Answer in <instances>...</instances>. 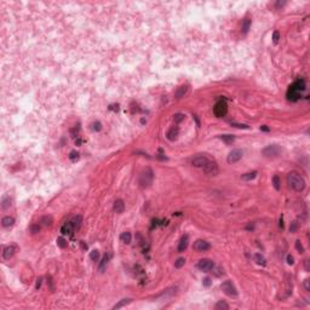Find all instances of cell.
<instances>
[{
    "mask_svg": "<svg viewBox=\"0 0 310 310\" xmlns=\"http://www.w3.org/2000/svg\"><path fill=\"white\" fill-rule=\"evenodd\" d=\"M40 224L44 225V227H49V225H51L52 224V218L51 217H49V216H45V217H42L40 219Z\"/></svg>",
    "mask_w": 310,
    "mask_h": 310,
    "instance_id": "cell-24",
    "label": "cell"
},
{
    "mask_svg": "<svg viewBox=\"0 0 310 310\" xmlns=\"http://www.w3.org/2000/svg\"><path fill=\"white\" fill-rule=\"evenodd\" d=\"M93 130L94 131H101V130H102V124H101L99 121L93 122Z\"/></svg>",
    "mask_w": 310,
    "mask_h": 310,
    "instance_id": "cell-38",
    "label": "cell"
},
{
    "mask_svg": "<svg viewBox=\"0 0 310 310\" xmlns=\"http://www.w3.org/2000/svg\"><path fill=\"white\" fill-rule=\"evenodd\" d=\"M193 247H194V250H196V251L205 252V251H208L211 248V245L208 244L207 241H205V240H196V241L194 242Z\"/></svg>",
    "mask_w": 310,
    "mask_h": 310,
    "instance_id": "cell-9",
    "label": "cell"
},
{
    "mask_svg": "<svg viewBox=\"0 0 310 310\" xmlns=\"http://www.w3.org/2000/svg\"><path fill=\"white\" fill-rule=\"evenodd\" d=\"M202 283H204V286H205V287H210V286H211V283H212V281H211L210 277H205L204 281H202Z\"/></svg>",
    "mask_w": 310,
    "mask_h": 310,
    "instance_id": "cell-39",
    "label": "cell"
},
{
    "mask_svg": "<svg viewBox=\"0 0 310 310\" xmlns=\"http://www.w3.org/2000/svg\"><path fill=\"white\" fill-rule=\"evenodd\" d=\"M231 126H234V127H237V129H246V130H248V129H250V126H248V125H245V124L231 122Z\"/></svg>",
    "mask_w": 310,
    "mask_h": 310,
    "instance_id": "cell-36",
    "label": "cell"
},
{
    "mask_svg": "<svg viewBox=\"0 0 310 310\" xmlns=\"http://www.w3.org/2000/svg\"><path fill=\"white\" fill-rule=\"evenodd\" d=\"M131 240H132V236H131V234L129 231H125V233H122L121 235H120V241L124 242V244H130Z\"/></svg>",
    "mask_w": 310,
    "mask_h": 310,
    "instance_id": "cell-19",
    "label": "cell"
},
{
    "mask_svg": "<svg viewBox=\"0 0 310 310\" xmlns=\"http://www.w3.org/2000/svg\"><path fill=\"white\" fill-rule=\"evenodd\" d=\"M113 210H114V212H116V213H122L124 210H125L124 201L121 199L115 200V202H114V206H113Z\"/></svg>",
    "mask_w": 310,
    "mask_h": 310,
    "instance_id": "cell-13",
    "label": "cell"
},
{
    "mask_svg": "<svg viewBox=\"0 0 310 310\" xmlns=\"http://www.w3.org/2000/svg\"><path fill=\"white\" fill-rule=\"evenodd\" d=\"M250 27H251V20L250 18H245L244 22H242V27H241L242 34H247L248 30H250Z\"/></svg>",
    "mask_w": 310,
    "mask_h": 310,
    "instance_id": "cell-17",
    "label": "cell"
},
{
    "mask_svg": "<svg viewBox=\"0 0 310 310\" xmlns=\"http://www.w3.org/2000/svg\"><path fill=\"white\" fill-rule=\"evenodd\" d=\"M222 291L227 294V296H230V297H236L237 296V291L235 288V286H234V283L231 281H225L222 283Z\"/></svg>",
    "mask_w": 310,
    "mask_h": 310,
    "instance_id": "cell-6",
    "label": "cell"
},
{
    "mask_svg": "<svg viewBox=\"0 0 310 310\" xmlns=\"http://www.w3.org/2000/svg\"><path fill=\"white\" fill-rule=\"evenodd\" d=\"M202 171H204L205 173L210 175V176H216L218 173V166H217V164L214 162L213 160H210V162H208L207 165L204 168H202Z\"/></svg>",
    "mask_w": 310,
    "mask_h": 310,
    "instance_id": "cell-8",
    "label": "cell"
},
{
    "mask_svg": "<svg viewBox=\"0 0 310 310\" xmlns=\"http://www.w3.org/2000/svg\"><path fill=\"white\" fill-rule=\"evenodd\" d=\"M188 92V86H181V87H178V90L176 91V98H182V97H184V94Z\"/></svg>",
    "mask_w": 310,
    "mask_h": 310,
    "instance_id": "cell-18",
    "label": "cell"
},
{
    "mask_svg": "<svg viewBox=\"0 0 310 310\" xmlns=\"http://www.w3.org/2000/svg\"><path fill=\"white\" fill-rule=\"evenodd\" d=\"M184 264H185V259L184 258H178L177 261L175 262V267L177 269H181L182 267H184Z\"/></svg>",
    "mask_w": 310,
    "mask_h": 310,
    "instance_id": "cell-29",
    "label": "cell"
},
{
    "mask_svg": "<svg viewBox=\"0 0 310 310\" xmlns=\"http://www.w3.org/2000/svg\"><path fill=\"white\" fill-rule=\"evenodd\" d=\"M90 258L92 259L93 262H98V258H99V253L97 250H93L90 252Z\"/></svg>",
    "mask_w": 310,
    "mask_h": 310,
    "instance_id": "cell-30",
    "label": "cell"
},
{
    "mask_svg": "<svg viewBox=\"0 0 310 310\" xmlns=\"http://www.w3.org/2000/svg\"><path fill=\"white\" fill-rule=\"evenodd\" d=\"M287 183L288 185L296 192H303L305 188V181L298 172H289L287 175Z\"/></svg>",
    "mask_w": 310,
    "mask_h": 310,
    "instance_id": "cell-1",
    "label": "cell"
},
{
    "mask_svg": "<svg viewBox=\"0 0 310 310\" xmlns=\"http://www.w3.org/2000/svg\"><path fill=\"white\" fill-rule=\"evenodd\" d=\"M57 245H58L61 248H64V247H67V241L64 240V237H62V236H61V237L57 239Z\"/></svg>",
    "mask_w": 310,
    "mask_h": 310,
    "instance_id": "cell-31",
    "label": "cell"
},
{
    "mask_svg": "<svg viewBox=\"0 0 310 310\" xmlns=\"http://www.w3.org/2000/svg\"><path fill=\"white\" fill-rule=\"evenodd\" d=\"M188 244H189V236L183 235L179 240V244H178V252H184L188 247Z\"/></svg>",
    "mask_w": 310,
    "mask_h": 310,
    "instance_id": "cell-12",
    "label": "cell"
},
{
    "mask_svg": "<svg viewBox=\"0 0 310 310\" xmlns=\"http://www.w3.org/2000/svg\"><path fill=\"white\" fill-rule=\"evenodd\" d=\"M213 265H214V263L211 261V259H201V261H199V263H198V268L201 271L207 273V271H210L212 269Z\"/></svg>",
    "mask_w": 310,
    "mask_h": 310,
    "instance_id": "cell-10",
    "label": "cell"
},
{
    "mask_svg": "<svg viewBox=\"0 0 310 310\" xmlns=\"http://www.w3.org/2000/svg\"><path fill=\"white\" fill-rule=\"evenodd\" d=\"M107 262H108V257L104 256V257H103V259H102V262H101V264H99V270H101V271H103V270H104Z\"/></svg>",
    "mask_w": 310,
    "mask_h": 310,
    "instance_id": "cell-35",
    "label": "cell"
},
{
    "mask_svg": "<svg viewBox=\"0 0 310 310\" xmlns=\"http://www.w3.org/2000/svg\"><path fill=\"white\" fill-rule=\"evenodd\" d=\"M281 153V148L279 145L276 144H273V145H268L267 148H264L262 150V154L267 157H274V156H277Z\"/></svg>",
    "mask_w": 310,
    "mask_h": 310,
    "instance_id": "cell-4",
    "label": "cell"
},
{
    "mask_svg": "<svg viewBox=\"0 0 310 310\" xmlns=\"http://www.w3.org/2000/svg\"><path fill=\"white\" fill-rule=\"evenodd\" d=\"M255 261H256V263L259 264V265H265V264H267V261H265V258H264L262 255H259V253L255 255Z\"/></svg>",
    "mask_w": 310,
    "mask_h": 310,
    "instance_id": "cell-25",
    "label": "cell"
},
{
    "mask_svg": "<svg viewBox=\"0 0 310 310\" xmlns=\"http://www.w3.org/2000/svg\"><path fill=\"white\" fill-rule=\"evenodd\" d=\"M39 230H40V227L39 225H33V227H31V231H33V233H38Z\"/></svg>",
    "mask_w": 310,
    "mask_h": 310,
    "instance_id": "cell-44",
    "label": "cell"
},
{
    "mask_svg": "<svg viewBox=\"0 0 310 310\" xmlns=\"http://www.w3.org/2000/svg\"><path fill=\"white\" fill-rule=\"evenodd\" d=\"M256 176H257V171H253V172H248V173H245L241 176V178L244 181H252V179H255L256 178Z\"/></svg>",
    "mask_w": 310,
    "mask_h": 310,
    "instance_id": "cell-22",
    "label": "cell"
},
{
    "mask_svg": "<svg viewBox=\"0 0 310 310\" xmlns=\"http://www.w3.org/2000/svg\"><path fill=\"white\" fill-rule=\"evenodd\" d=\"M213 113H214V115H216L217 118H223V116L227 115L228 105H227V103L224 102L223 99L218 101V102L216 103V105L213 107Z\"/></svg>",
    "mask_w": 310,
    "mask_h": 310,
    "instance_id": "cell-3",
    "label": "cell"
},
{
    "mask_svg": "<svg viewBox=\"0 0 310 310\" xmlns=\"http://www.w3.org/2000/svg\"><path fill=\"white\" fill-rule=\"evenodd\" d=\"M279 39H280V33L277 30H275L274 34H273V40H274V42H277V41H279Z\"/></svg>",
    "mask_w": 310,
    "mask_h": 310,
    "instance_id": "cell-40",
    "label": "cell"
},
{
    "mask_svg": "<svg viewBox=\"0 0 310 310\" xmlns=\"http://www.w3.org/2000/svg\"><path fill=\"white\" fill-rule=\"evenodd\" d=\"M75 230V228H74V224L72 220H69V222L64 223L62 225L61 228V233H62V235H70V234Z\"/></svg>",
    "mask_w": 310,
    "mask_h": 310,
    "instance_id": "cell-11",
    "label": "cell"
},
{
    "mask_svg": "<svg viewBox=\"0 0 310 310\" xmlns=\"http://www.w3.org/2000/svg\"><path fill=\"white\" fill-rule=\"evenodd\" d=\"M273 184H274V188L276 189V190H280V188H281V181H280V177L275 175L273 177Z\"/></svg>",
    "mask_w": 310,
    "mask_h": 310,
    "instance_id": "cell-26",
    "label": "cell"
},
{
    "mask_svg": "<svg viewBox=\"0 0 310 310\" xmlns=\"http://www.w3.org/2000/svg\"><path fill=\"white\" fill-rule=\"evenodd\" d=\"M153 179H154V172H153V170L151 168H145L143 170L141 175H140V179H138V182H140V184L141 187L143 188H148L151 183H153Z\"/></svg>",
    "mask_w": 310,
    "mask_h": 310,
    "instance_id": "cell-2",
    "label": "cell"
},
{
    "mask_svg": "<svg viewBox=\"0 0 310 310\" xmlns=\"http://www.w3.org/2000/svg\"><path fill=\"white\" fill-rule=\"evenodd\" d=\"M304 287H305L307 291H310V280H309V279H307V280L304 281Z\"/></svg>",
    "mask_w": 310,
    "mask_h": 310,
    "instance_id": "cell-43",
    "label": "cell"
},
{
    "mask_svg": "<svg viewBox=\"0 0 310 310\" xmlns=\"http://www.w3.org/2000/svg\"><path fill=\"white\" fill-rule=\"evenodd\" d=\"M15 246H8V247L4 248V252H3V257L4 259H10L12 256L15 255Z\"/></svg>",
    "mask_w": 310,
    "mask_h": 310,
    "instance_id": "cell-15",
    "label": "cell"
},
{
    "mask_svg": "<svg viewBox=\"0 0 310 310\" xmlns=\"http://www.w3.org/2000/svg\"><path fill=\"white\" fill-rule=\"evenodd\" d=\"M219 138L227 144H231L234 141H235V137H234L233 135H220Z\"/></svg>",
    "mask_w": 310,
    "mask_h": 310,
    "instance_id": "cell-20",
    "label": "cell"
},
{
    "mask_svg": "<svg viewBox=\"0 0 310 310\" xmlns=\"http://www.w3.org/2000/svg\"><path fill=\"white\" fill-rule=\"evenodd\" d=\"M298 228H299V223L297 222V220H294V222H292V223H291V225H289V231L291 233H296Z\"/></svg>",
    "mask_w": 310,
    "mask_h": 310,
    "instance_id": "cell-32",
    "label": "cell"
},
{
    "mask_svg": "<svg viewBox=\"0 0 310 310\" xmlns=\"http://www.w3.org/2000/svg\"><path fill=\"white\" fill-rule=\"evenodd\" d=\"M285 4H286L285 1H282V3H281V1H277V3H276V5H277V6H283Z\"/></svg>",
    "mask_w": 310,
    "mask_h": 310,
    "instance_id": "cell-48",
    "label": "cell"
},
{
    "mask_svg": "<svg viewBox=\"0 0 310 310\" xmlns=\"http://www.w3.org/2000/svg\"><path fill=\"white\" fill-rule=\"evenodd\" d=\"M41 285V279H38V282H36V288H39Z\"/></svg>",
    "mask_w": 310,
    "mask_h": 310,
    "instance_id": "cell-46",
    "label": "cell"
},
{
    "mask_svg": "<svg viewBox=\"0 0 310 310\" xmlns=\"http://www.w3.org/2000/svg\"><path fill=\"white\" fill-rule=\"evenodd\" d=\"M10 206H11L10 200H9V199H4V201H3V208H8V207H10Z\"/></svg>",
    "mask_w": 310,
    "mask_h": 310,
    "instance_id": "cell-41",
    "label": "cell"
},
{
    "mask_svg": "<svg viewBox=\"0 0 310 310\" xmlns=\"http://www.w3.org/2000/svg\"><path fill=\"white\" fill-rule=\"evenodd\" d=\"M305 270L309 271V261H305Z\"/></svg>",
    "mask_w": 310,
    "mask_h": 310,
    "instance_id": "cell-47",
    "label": "cell"
},
{
    "mask_svg": "<svg viewBox=\"0 0 310 310\" xmlns=\"http://www.w3.org/2000/svg\"><path fill=\"white\" fill-rule=\"evenodd\" d=\"M132 302V299L131 298H125V299H121L120 300L118 304H115L113 307V309H120V308H122V307H125V305H127V304H130V303Z\"/></svg>",
    "mask_w": 310,
    "mask_h": 310,
    "instance_id": "cell-21",
    "label": "cell"
},
{
    "mask_svg": "<svg viewBox=\"0 0 310 310\" xmlns=\"http://www.w3.org/2000/svg\"><path fill=\"white\" fill-rule=\"evenodd\" d=\"M242 155H244V151L241 149H233L230 153H229V155H228V159L227 160H228V162H229V164H235L239 160H241Z\"/></svg>",
    "mask_w": 310,
    "mask_h": 310,
    "instance_id": "cell-7",
    "label": "cell"
},
{
    "mask_svg": "<svg viewBox=\"0 0 310 310\" xmlns=\"http://www.w3.org/2000/svg\"><path fill=\"white\" fill-rule=\"evenodd\" d=\"M178 127H176V126H173V127H171L168 131H167V133H166V136H167V140H170V141H175V140H177V137H178Z\"/></svg>",
    "mask_w": 310,
    "mask_h": 310,
    "instance_id": "cell-14",
    "label": "cell"
},
{
    "mask_svg": "<svg viewBox=\"0 0 310 310\" xmlns=\"http://www.w3.org/2000/svg\"><path fill=\"white\" fill-rule=\"evenodd\" d=\"M183 119H184V115H183V114H181V113L175 114V115H173V120H175V122H176V124L181 122Z\"/></svg>",
    "mask_w": 310,
    "mask_h": 310,
    "instance_id": "cell-34",
    "label": "cell"
},
{
    "mask_svg": "<svg viewBox=\"0 0 310 310\" xmlns=\"http://www.w3.org/2000/svg\"><path fill=\"white\" fill-rule=\"evenodd\" d=\"M69 159H70L72 161L78 160V159H79V153H78L77 150H73V151H70V154H69Z\"/></svg>",
    "mask_w": 310,
    "mask_h": 310,
    "instance_id": "cell-33",
    "label": "cell"
},
{
    "mask_svg": "<svg viewBox=\"0 0 310 310\" xmlns=\"http://www.w3.org/2000/svg\"><path fill=\"white\" fill-rule=\"evenodd\" d=\"M14 223H15V218H14V217H10V216L4 217L3 220H1V225H3L4 228L12 227V225H14Z\"/></svg>",
    "mask_w": 310,
    "mask_h": 310,
    "instance_id": "cell-16",
    "label": "cell"
},
{
    "mask_svg": "<svg viewBox=\"0 0 310 310\" xmlns=\"http://www.w3.org/2000/svg\"><path fill=\"white\" fill-rule=\"evenodd\" d=\"M287 263H288L289 265H292V264L294 263V258H293L292 256H291V255L287 256Z\"/></svg>",
    "mask_w": 310,
    "mask_h": 310,
    "instance_id": "cell-42",
    "label": "cell"
},
{
    "mask_svg": "<svg viewBox=\"0 0 310 310\" xmlns=\"http://www.w3.org/2000/svg\"><path fill=\"white\" fill-rule=\"evenodd\" d=\"M261 131H264V132H269V131H270V129L268 127V126H265V125H264V126H261Z\"/></svg>",
    "mask_w": 310,
    "mask_h": 310,
    "instance_id": "cell-45",
    "label": "cell"
},
{
    "mask_svg": "<svg viewBox=\"0 0 310 310\" xmlns=\"http://www.w3.org/2000/svg\"><path fill=\"white\" fill-rule=\"evenodd\" d=\"M210 160L211 159L208 156H206V155H198V156H195L194 159H193L192 164H193L194 167H198V168H201L202 170L208 162H210Z\"/></svg>",
    "mask_w": 310,
    "mask_h": 310,
    "instance_id": "cell-5",
    "label": "cell"
},
{
    "mask_svg": "<svg viewBox=\"0 0 310 310\" xmlns=\"http://www.w3.org/2000/svg\"><path fill=\"white\" fill-rule=\"evenodd\" d=\"M296 248L298 250V251L300 252V253H303V252H304V247H303V245L300 244L299 240H297V241H296Z\"/></svg>",
    "mask_w": 310,
    "mask_h": 310,
    "instance_id": "cell-37",
    "label": "cell"
},
{
    "mask_svg": "<svg viewBox=\"0 0 310 310\" xmlns=\"http://www.w3.org/2000/svg\"><path fill=\"white\" fill-rule=\"evenodd\" d=\"M81 219H83V217H81V216H75V217L72 219V222H73V224H74V228H75V230L80 228Z\"/></svg>",
    "mask_w": 310,
    "mask_h": 310,
    "instance_id": "cell-27",
    "label": "cell"
},
{
    "mask_svg": "<svg viewBox=\"0 0 310 310\" xmlns=\"http://www.w3.org/2000/svg\"><path fill=\"white\" fill-rule=\"evenodd\" d=\"M216 310H228L229 309V305L227 304L225 302H223V300H220V302H218L217 304H216Z\"/></svg>",
    "mask_w": 310,
    "mask_h": 310,
    "instance_id": "cell-28",
    "label": "cell"
},
{
    "mask_svg": "<svg viewBox=\"0 0 310 310\" xmlns=\"http://www.w3.org/2000/svg\"><path fill=\"white\" fill-rule=\"evenodd\" d=\"M211 270H212L213 275H214V276H218V277H219V276H222V275L224 274V270H223L222 268H220V267H217V265H213Z\"/></svg>",
    "mask_w": 310,
    "mask_h": 310,
    "instance_id": "cell-23",
    "label": "cell"
}]
</instances>
